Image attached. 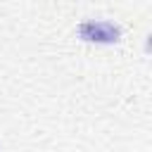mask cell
<instances>
[{
	"instance_id": "obj_1",
	"label": "cell",
	"mask_w": 152,
	"mask_h": 152,
	"mask_svg": "<svg viewBox=\"0 0 152 152\" xmlns=\"http://www.w3.org/2000/svg\"><path fill=\"white\" fill-rule=\"evenodd\" d=\"M81 36L86 40H104V43H112V40H116L119 31L112 24H107V21H90V24H83L81 26Z\"/></svg>"
}]
</instances>
